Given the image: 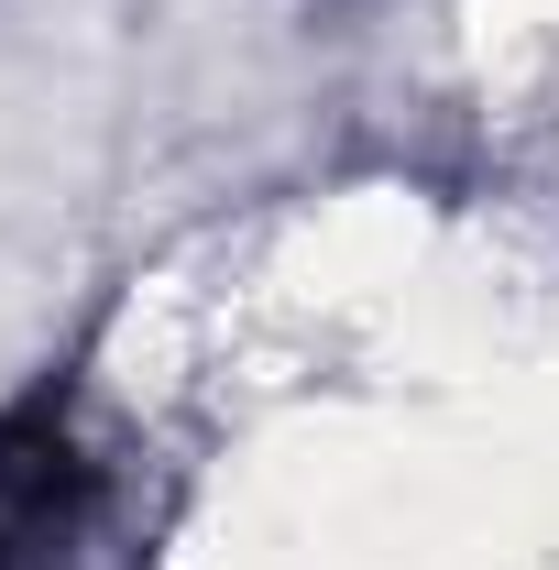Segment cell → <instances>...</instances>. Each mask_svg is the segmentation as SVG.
I'll return each instance as SVG.
<instances>
[{
  "label": "cell",
  "instance_id": "obj_1",
  "mask_svg": "<svg viewBox=\"0 0 559 570\" xmlns=\"http://www.w3.org/2000/svg\"><path fill=\"white\" fill-rule=\"evenodd\" d=\"M0 570H154L143 450L88 384L0 406Z\"/></svg>",
  "mask_w": 559,
  "mask_h": 570
}]
</instances>
